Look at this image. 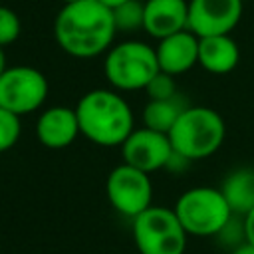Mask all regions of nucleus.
<instances>
[{"mask_svg":"<svg viewBox=\"0 0 254 254\" xmlns=\"http://www.w3.org/2000/svg\"><path fill=\"white\" fill-rule=\"evenodd\" d=\"M117 34L111 8L99 0H77L64 4L54 20L58 46L71 58L89 60L113 46Z\"/></svg>","mask_w":254,"mask_h":254,"instance_id":"1","label":"nucleus"},{"mask_svg":"<svg viewBox=\"0 0 254 254\" xmlns=\"http://www.w3.org/2000/svg\"><path fill=\"white\" fill-rule=\"evenodd\" d=\"M79 133L99 147H121L135 129L131 105L117 89H91L73 107Z\"/></svg>","mask_w":254,"mask_h":254,"instance_id":"2","label":"nucleus"},{"mask_svg":"<svg viewBox=\"0 0 254 254\" xmlns=\"http://www.w3.org/2000/svg\"><path fill=\"white\" fill-rule=\"evenodd\" d=\"M167 135L179 157L185 161H198L220 149L226 137V125L212 107L189 105Z\"/></svg>","mask_w":254,"mask_h":254,"instance_id":"3","label":"nucleus"},{"mask_svg":"<svg viewBox=\"0 0 254 254\" xmlns=\"http://www.w3.org/2000/svg\"><path fill=\"white\" fill-rule=\"evenodd\" d=\"M155 48L139 40H127L111 46L105 52L103 73L109 85L117 91L145 89L159 73Z\"/></svg>","mask_w":254,"mask_h":254,"instance_id":"4","label":"nucleus"},{"mask_svg":"<svg viewBox=\"0 0 254 254\" xmlns=\"http://www.w3.org/2000/svg\"><path fill=\"white\" fill-rule=\"evenodd\" d=\"M173 212L189 236H218L234 216L220 189L192 187L175 202Z\"/></svg>","mask_w":254,"mask_h":254,"instance_id":"5","label":"nucleus"},{"mask_svg":"<svg viewBox=\"0 0 254 254\" xmlns=\"http://www.w3.org/2000/svg\"><path fill=\"white\" fill-rule=\"evenodd\" d=\"M187 238L173 208L149 206L133 218V242L139 254H185Z\"/></svg>","mask_w":254,"mask_h":254,"instance_id":"6","label":"nucleus"},{"mask_svg":"<svg viewBox=\"0 0 254 254\" xmlns=\"http://www.w3.org/2000/svg\"><path fill=\"white\" fill-rule=\"evenodd\" d=\"M46 75L32 65H8L0 75V107L18 117L38 111L48 97Z\"/></svg>","mask_w":254,"mask_h":254,"instance_id":"7","label":"nucleus"},{"mask_svg":"<svg viewBox=\"0 0 254 254\" xmlns=\"http://www.w3.org/2000/svg\"><path fill=\"white\" fill-rule=\"evenodd\" d=\"M105 192L109 204L123 216L135 218L153 206V183L151 175L121 163L111 169L105 181Z\"/></svg>","mask_w":254,"mask_h":254,"instance_id":"8","label":"nucleus"},{"mask_svg":"<svg viewBox=\"0 0 254 254\" xmlns=\"http://www.w3.org/2000/svg\"><path fill=\"white\" fill-rule=\"evenodd\" d=\"M123 163L151 175L167 169L175 157L173 145L167 133L153 131L149 127H135L121 145Z\"/></svg>","mask_w":254,"mask_h":254,"instance_id":"9","label":"nucleus"},{"mask_svg":"<svg viewBox=\"0 0 254 254\" xmlns=\"http://www.w3.org/2000/svg\"><path fill=\"white\" fill-rule=\"evenodd\" d=\"M242 0H189V24L196 38L230 34L242 18Z\"/></svg>","mask_w":254,"mask_h":254,"instance_id":"10","label":"nucleus"},{"mask_svg":"<svg viewBox=\"0 0 254 254\" xmlns=\"http://www.w3.org/2000/svg\"><path fill=\"white\" fill-rule=\"evenodd\" d=\"M77 135L81 133L73 107H48L36 121V137L48 149H65L77 139Z\"/></svg>","mask_w":254,"mask_h":254,"instance_id":"11","label":"nucleus"},{"mask_svg":"<svg viewBox=\"0 0 254 254\" xmlns=\"http://www.w3.org/2000/svg\"><path fill=\"white\" fill-rule=\"evenodd\" d=\"M155 54L161 71L181 75L198 64V38L190 30H181L159 40Z\"/></svg>","mask_w":254,"mask_h":254,"instance_id":"12","label":"nucleus"},{"mask_svg":"<svg viewBox=\"0 0 254 254\" xmlns=\"http://www.w3.org/2000/svg\"><path fill=\"white\" fill-rule=\"evenodd\" d=\"M143 30L157 40L187 30L189 0H147L143 2Z\"/></svg>","mask_w":254,"mask_h":254,"instance_id":"13","label":"nucleus"},{"mask_svg":"<svg viewBox=\"0 0 254 254\" xmlns=\"http://www.w3.org/2000/svg\"><path fill=\"white\" fill-rule=\"evenodd\" d=\"M238 60L240 50L238 44L230 38V34L198 38V65L208 73H230L238 65Z\"/></svg>","mask_w":254,"mask_h":254,"instance_id":"14","label":"nucleus"},{"mask_svg":"<svg viewBox=\"0 0 254 254\" xmlns=\"http://www.w3.org/2000/svg\"><path fill=\"white\" fill-rule=\"evenodd\" d=\"M220 192L234 214H246L254 208V169L240 167L226 175Z\"/></svg>","mask_w":254,"mask_h":254,"instance_id":"15","label":"nucleus"},{"mask_svg":"<svg viewBox=\"0 0 254 254\" xmlns=\"http://www.w3.org/2000/svg\"><path fill=\"white\" fill-rule=\"evenodd\" d=\"M187 107L189 103L179 93L169 99H149L143 107V127L169 133Z\"/></svg>","mask_w":254,"mask_h":254,"instance_id":"16","label":"nucleus"},{"mask_svg":"<svg viewBox=\"0 0 254 254\" xmlns=\"http://www.w3.org/2000/svg\"><path fill=\"white\" fill-rule=\"evenodd\" d=\"M113 12V20H115V28L117 32H135V30H143V2L139 0H129L121 6H117Z\"/></svg>","mask_w":254,"mask_h":254,"instance_id":"17","label":"nucleus"},{"mask_svg":"<svg viewBox=\"0 0 254 254\" xmlns=\"http://www.w3.org/2000/svg\"><path fill=\"white\" fill-rule=\"evenodd\" d=\"M22 133V123L20 117L4 107H0V153L10 151Z\"/></svg>","mask_w":254,"mask_h":254,"instance_id":"18","label":"nucleus"},{"mask_svg":"<svg viewBox=\"0 0 254 254\" xmlns=\"http://www.w3.org/2000/svg\"><path fill=\"white\" fill-rule=\"evenodd\" d=\"M22 32V22L18 14L6 6H0V46L6 48L18 40Z\"/></svg>","mask_w":254,"mask_h":254,"instance_id":"19","label":"nucleus"},{"mask_svg":"<svg viewBox=\"0 0 254 254\" xmlns=\"http://www.w3.org/2000/svg\"><path fill=\"white\" fill-rule=\"evenodd\" d=\"M147 93L149 99H169V97H175L177 95V83H175V77L165 73V71H159L149 83L147 87L143 89Z\"/></svg>","mask_w":254,"mask_h":254,"instance_id":"20","label":"nucleus"},{"mask_svg":"<svg viewBox=\"0 0 254 254\" xmlns=\"http://www.w3.org/2000/svg\"><path fill=\"white\" fill-rule=\"evenodd\" d=\"M244 236H246V242L254 244V208L250 212L244 214Z\"/></svg>","mask_w":254,"mask_h":254,"instance_id":"21","label":"nucleus"},{"mask_svg":"<svg viewBox=\"0 0 254 254\" xmlns=\"http://www.w3.org/2000/svg\"><path fill=\"white\" fill-rule=\"evenodd\" d=\"M230 254H254V244H250V242H242V244H238L236 248H232Z\"/></svg>","mask_w":254,"mask_h":254,"instance_id":"22","label":"nucleus"},{"mask_svg":"<svg viewBox=\"0 0 254 254\" xmlns=\"http://www.w3.org/2000/svg\"><path fill=\"white\" fill-rule=\"evenodd\" d=\"M103 6H107V8H111V10H115L117 6H121V4H125V2H129V0H99Z\"/></svg>","mask_w":254,"mask_h":254,"instance_id":"23","label":"nucleus"},{"mask_svg":"<svg viewBox=\"0 0 254 254\" xmlns=\"http://www.w3.org/2000/svg\"><path fill=\"white\" fill-rule=\"evenodd\" d=\"M8 69V64H6V54H4V48L0 46V75Z\"/></svg>","mask_w":254,"mask_h":254,"instance_id":"24","label":"nucleus"},{"mask_svg":"<svg viewBox=\"0 0 254 254\" xmlns=\"http://www.w3.org/2000/svg\"><path fill=\"white\" fill-rule=\"evenodd\" d=\"M60 2H64V4H69V2H77V0H60Z\"/></svg>","mask_w":254,"mask_h":254,"instance_id":"25","label":"nucleus"},{"mask_svg":"<svg viewBox=\"0 0 254 254\" xmlns=\"http://www.w3.org/2000/svg\"><path fill=\"white\" fill-rule=\"evenodd\" d=\"M242 2H246V0H242Z\"/></svg>","mask_w":254,"mask_h":254,"instance_id":"26","label":"nucleus"}]
</instances>
